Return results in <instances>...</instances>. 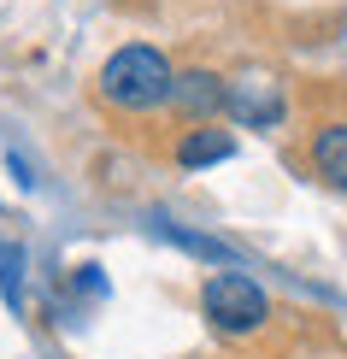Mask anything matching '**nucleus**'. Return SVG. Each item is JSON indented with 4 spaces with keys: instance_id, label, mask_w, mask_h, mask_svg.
<instances>
[{
    "instance_id": "nucleus-7",
    "label": "nucleus",
    "mask_w": 347,
    "mask_h": 359,
    "mask_svg": "<svg viewBox=\"0 0 347 359\" xmlns=\"http://www.w3.org/2000/svg\"><path fill=\"white\" fill-rule=\"evenodd\" d=\"M18 265H24L18 248H0V289H6V301H18Z\"/></svg>"
},
{
    "instance_id": "nucleus-3",
    "label": "nucleus",
    "mask_w": 347,
    "mask_h": 359,
    "mask_svg": "<svg viewBox=\"0 0 347 359\" xmlns=\"http://www.w3.org/2000/svg\"><path fill=\"white\" fill-rule=\"evenodd\" d=\"M230 112L247 130H277L289 107H283V88L271 83V77H236L230 83Z\"/></svg>"
},
{
    "instance_id": "nucleus-5",
    "label": "nucleus",
    "mask_w": 347,
    "mask_h": 359,
    "mask_svg": "<svg viewBox=\"0 0 347 359\" xmlns=\"http://www.w3.org/2000/svg\"><path fill=\"white\" fill-rule=\"evenodd\" d=\"M312 171L329 189H347V124H324L312 136Z\"/></svg>"
},
{
    "instance_id": "nucleus-2",
    "label": "nucleus",
    "mask_w": 347,
    "mask_h": 359,
    "mask_svg": "<svg viewBox=\"0 0 347 359\" xmlns=\"http://www.w3.org/2000/svg\"><path fill=\"white\" fill-rule=\"evenodd\" d=\"M206 318H212V330L224 336H247V330H259V324L271 318V301H265V289L253 277H241V271H218V277H206Z\"/></svg>"
},
{
    "instance_id": "nucleus-4",
    "label": "nucleus",
    "mask_w": 347,
    "mask_h": 359,
    "mask_svg": "<svg viewBox=\"0 0 347 359\" xmlns=\"http://www.w3.org/2000/svg\"><path fill=\"white\" fill-rule=\"evenodd\" d=\"M171 100H177L189 118H212L218 107H230V83L212 77V71H183L177 88H171Z\"/></svg>"
},
{
    "instance_id": "nucleus-1",
    "label": "nucleus",
    "mask_w": 347,
    "mask_h": 359,
    "mask_svg": "<svg viewBox=\"0 0 347 359\" xmlns=\"http://www.w3.org/2000/svg\"><path fill=\"white\" fill-rule=\"evenodd\" d=\"M171 88H177V77H171L159 48H118L107 59V71H100V95L124 112L159 107V100H171Z\"/></svg>"
},
{
    "instance_id": "nucleus-6",
    "label": "nucleus",
    "mask_w": 347,
    "mask_h": 359,
    "mask_svg": "<svg viewBox=\"0 0 347 359\" xmlns=\"http://www.w3.org/2000/svg\"><path fill=\"white\" fill-rule=\"evenodd\" d=\"M236 154V142L224 136V130H189L183 142H177V159H183L189 171H200V165H218V159H230Z\"/></svg>"
}]
</instances>
